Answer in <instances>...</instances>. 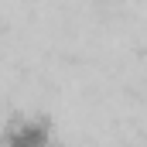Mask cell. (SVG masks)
Masks as SVG:
<instances>
[{
    "mask_svg": "<svg viewBox=\"0 0 147 147\" xmlns=\"http://www.w3.org/2000/svg\"><path fill=\"white\" fill-rule=\"evenodd\" d=\"M0 147H51V127L41 116H21L0 130Z\"/></svg>",
    "mask_w": 147,
    "mask_h": 147,
    "instance_id": "6da1fadb",
    "label": "cell"
}]
</instances>
